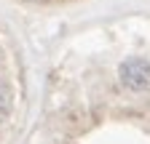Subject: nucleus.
Listing matches in <instances>:
<instances>
[{"mask_svg":"<svg viewBox=\"0 0 150 144\" xmlns=\"http://www.w3.org/2000/svg\"><path fill=\"white\" fill-rule=\"evenodd\" d=\"M118 78L129 91H147L150 88V62L145 56H129L118 67Z\"/></svg>","mask_w":150,"mask_h":144,"instance_id":"1","label":"nucleus"}]
</instances>
